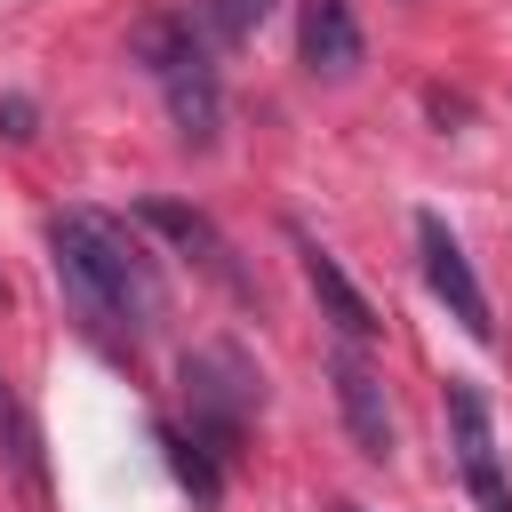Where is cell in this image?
Masks as SVG:
<instances>
[{
    "mask_svg": "<svg viewBox=\"0 0 512 512\" xmlns=\"http://www.w3.org/2000/svg\"><path fill=\"white\" fill-rule=\"evenodd\" d=\"M48 248H56V272L72 288V304L96 328H128V336H152L160 328L168 280H160L152 248L128 224H112L96 208H64V216H48Z\"/></svg>",
    "mask_w": 512,
    "mask_h": 512,
    "instance_id": "obj_1",
    "label": "cell"
},
{
    "mask_svg": "<svg viewBox=\"0 0 512 512\" xmlns=\"http://www.w3.org/2000/svg\"><path fill=\"white\" fill-rule=\"evenodd\" d=\"M128 56L160 80L176 136H184L192 152H208L216 128H224V80H216V64H208V40H200L184 16H144V24L128 32Z\"/></svg>",
    "mask_w": 512,
    "mask_h": 512,
    "instance_id": "obj_2",
    "label": "cell"
},
{
    "mask_svg": "<svg viewBox=\"0 0 512 512\" xmlns=\"http://www.w3.org/2000/svg\"><path fill=\"white\" fill-rule=\"evenodd\" d=\"M256 400H264V376L248 368V352H240V344H200V352H184V408H192V440H200V448H216V464H232V456H240Z\"/></svg>",
    "mask_w": 512,
    "mask_h": 512,
    "instance_id": "obj_3",
    "label": "cell"
},
{
    "mask_svg": "<svg viewBox=\"0 0 512 512\" xmlns=\"http://www.w3.org/2000/svg\"><path fill=\"white\" fill-rule=\"evenodd\" d=\"M448 432H456V464H464L472 504L480 512H512V480H504V456H496V424H488L480 384H448Z\"/></svg>",
    "mask_w": 512,
    "mask_h": 512,
    "instance_id": "obj_4",
    "label": "cell"
},
{
    "mask_svg": "<svg viewBox=\"0 0 512 512\" xmlns=\"http://www.w3.org/2000/svg\"><path fill=\"white\" fill-rule=\"evenodd\" d=\"M416 248H424V280H432V296L464 320V336H496V320H488V296H480V280H472V256H464V240L440 224V216H416Z\"/></svg>",
    "mask_w": 512,
    "mask_h": 512,
    "instance_id": "obj_5",
    "label": "cell"
},
{
    "mask_svg": "<svg viewBox=\"0 0 512 512\" xmlns=\"http://www.w3.org/2000/svg\"><path fill=\"white\" fill-rule=\"evenodd\" d=\"M328 384H336V408H344V432H352V448L368 456V464H384L392 456V408H384V384H376V368L344 344L336 360H328Z\"/></svg>",
    "mask_w": 512,
    "mask_h": 512,
    "instance_id": "obj_6",
    "label": "cell"
},
{
    "mask_svg": "<svg viewBox=\"0 0 512 512\" xmlns=\"http://www.w3.org/2000/svg\"><path fill=\"white\" fill-rule=\"evenodd\" d=\"M136 216H144L152 232H168V240H176L184 256H200V264H208V272H216V280H224L232 296H248V272L232 264V240H224V232H216V224H208L200 208H184V200H136Z\"/></svg>",
    "mask_w": 512,
    "mask_h": 512,
    "instance_id": "obj_7",
    "label": "cell"
},
{
    "mask_svg": "<svg viewBox=\"0 0 512 512\" xmlns=\"http://www.w3.org/2000/svg\"><path fill=\"white\" fill-rule=\"evenodd\" d=\"M296 48H304V64H312L320 80L360 72V24H352V8H344V0H304V16H296Z\"/></svg>",
    "mask_w": 512,
    "mask_h": 512,
    "instance_id": "obj_8",
    "label": "cell"
},
{
    "mask_svg": "<svg viewBox=\"0 0 512 512\" xmlns=\"http://www.w3.org/2000/svg\"><path fill=\"white\" fill-rule=\"evenodd\" d=\"M304 280H312V296H320V312L336 320V336H344V344H368V336L384 328V320H376V304L352 288V272H344L320 240H304Z\"/></svg>",
    "mask_w": 512,
    "mask_h": 512,
    "instance_id": "obj_9",
    "label": "cell"
},
{
    "mask_svg": "<svg viewBox=\"0 0 512 512\" xmlns=\"http://www.w3.org/2000/svg\"><path fill=\"white\" fill-rule=\"evenodd\" d=\"M160 448H168L176 480L192 488V504H200V512H216V504H224V480H216V448H200L192 432H160Z\"/></svg>",
    "mask_w": 512,
    "mask_h": 512,
    "instance_id": "obj_10",
    "label": "cell"
},
{
    "mask_svg": "<svg viewBox=\"0 0 512 512\" xmlns=\"http://www.w3.org/2000/svg\"><path fill=\"white\" fill-rule=\"evenodd\" d=\"M200 16H208L216 40H256V24L272 16V0H200Z\"/></svg>",
    "mask_w": 512,
    "mask_h": 512,
    "instance_id": "obj_11",
    "label": "cell"
},
{
    "mask_svg": "<svg viewBox=\"0 0 512 512\" xmlns=\"http://www.w3.org/2000/svg\"><path fill=\"white\" fill-rule=\"evenodd\" d=\"M0 448H8V464H16L24 480H40V456H32V424H24L16 392H8V376H0Z\"/></svg>",
    "mask_w": 512,
    "mask_h": 512,
    "instance_id": "obj_12",
    "label": "cell"
},
{
    "mask_svg": "<svg viewBox=\"0 0 512 512\" xmlns=\"http://www.w3.org/2000/svg\"><path fill=\"white\" fill-rule=\"evenodd\" d=\"M0 128H8V136H32V104H24V96H0Z\"/></svg>",
    "mask_w": 512,
    "mask_h": 512,
    "instance_id": "obj_13",
    "label": "cell"
},
{
    "mask_svg": "<svg viewBox=\"0 0 512 512\" xmlns=\"http://www.w3.org/2000/svg\"><path fill=\"white\" fill-rule=\"evenodd\" d=\"M336 512H360V504H336Z\"/></svg>",
    "mask_w": 512,
    "mask_h": 512,
    "instance_id": "obj_14",
    "label": "cell"
}]
</instances>
